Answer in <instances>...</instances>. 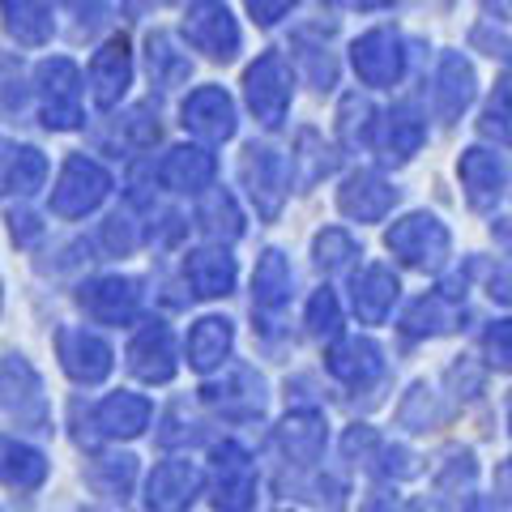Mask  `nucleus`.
I'll use <instances>...</instances> for the list:
<instances>
[{
    "label": "nucleus",
    "instance_id": "6",
    "mask_svg": "<svg viewBox=\"0 0 512 512\" xmlns=\"http://www.w3.org/2000/svg\"><path fill=\"white\" fill-rule=\"evenodd\" d=\"M342 214L350 218H359V222H376L393 210V201H397V192L380 180L376 171H359V175H350L346 188H342Z\"/></svg>",
    "mask_w": 512,
    "mask_h": 512
},
{
    "label": "nucleus",
    "instance_id": "29",
    "mask_svg": "<svg viewBox=\"0 0 512 512\" xmlns=\"http://www.w3.org/2000/svg\"><path fill=\"white\" fill-rule=\"evenodd\" d=\"M508 423H512V410H508Z\"/></svg>",
    "mask_w": 512,
    "mask_h": 512
},
{
    "label": "nucleus",
    "instance_id": "2",
    "mask_svg": "<svg viewBox=\"0 0 512 512\" xmlns=\"http://www.w3.org/2000/svg\"><path fill=\"white\" fill-rule=\"evenodd\" d=\"M350 64H355V73L367 86H393L406 69L402 39H397L393 30H367V35L355 39V47H350Z\"/></svg>",
    "mask_w": 512,
    "mask_h": 512
},
{
    "label": "nucleus",
    "instance_id": "13",
    "mask_svg": "<svg viewBox=\"0 0 512 512\" xmlns=\"http://www.w3.org/2000/svg\"><path fill=\"white\" fill-rule=\"evenodd\" d=\"M291 265H286V256L282 252H265L261 256V265H256V282H252V291H256V303L261 308H282L286 299H291Z\"/></svg>",
    "mask_w": 512,
    "mask_h": 512
},
{
    "label": "nucleus",
    "instance_id": "12",
    "mask_svg": "<svg viewBox=\"0 0 512 512\" xmlns=\"http://www.w3.org/2000/svg\"><path fill=\"white\" fill-rule=\"evenodd\" d=\"M474 99V69L461 56H448L440 64V82H436V103H440V116L453 120L461 116V107Z\"/></svg>",
    "mask_w": 512,
    "mask_h": 512
},
{
    "label": "nucleus",
    "instance_id": "1",
    "mask_svg": "<svg viewBox=\"0 0 512 512\" xmlns=\"http://www.w3.org/2000/svg\"><path fill=\"white\" fill-rule=\"evenodd\" d=\"M384 244H389L393 256H402L406 265H419V269H431L440 265L448 256V231L440 218L431 214H410L402 222H393L389 235H384Z\"/></svg>",
    "mask_w": 512,
    "mask_h": 512
},
{
    "label": "nucleus",
    "instance_id": "5",
    "mask_svg": "<svg viewBox=\"0 0 512 512\" xmlns=\"http://www.w3.org/2000/svg\"><path fill=\"white\" fill-rule=\"evenodd\" d=\"M256 495V478H252V461L244 448H218V508L222 512H244L252 508Z\"/></svg>",
    "mask_w": 512,
    "mask_h": 512
},
{
    "label": "nucleus",
    "instance_id": "27",
    "mask_svg": "<svg viewBox=\"0 0 512 512\" xmlns=\"http://www.w3.org/2000/svg\"><path fill=\"white\" fill-rule=\"evenodd\" d=\"M495 487H500L504 500H512V457H508L504 466H500V474H495Z\"/></svg>",
    "mask_w": 512,
    "mask_h": 512
},
{
    "label": "nucleus",
    "instance_id": "15",
    "mask_svg": "<svg viewBox=\"0 0 512 512\" xmlns=\"http://www.w3.org/2000/svg\"><path fill=\"white\" fill-rule=\"evenodd\" d=\"M423 137H427V124L414 116L410 107L389 111V120H384V146H389L393 158H410L423 146Z\"/></svg>",
    "mask_w": 512,
    "mask_h": 512
},
{
    "label": "nucleus",
    "instance_id": "4",
    "mask_svg": "<svg viewBox=\"0 0 512 512\" xmlns=\"http://www.w3.org/2000/svg\"><path fill=\"white\" fill-rule=\"evenodd\" d=\"M461 188H466V197L474 210H491L495 201H500L504 192V163L495 158L491 150H466L461 154Z\"/></svg>",
    "mask_w": 512,
    "mask_h": 512
},
{
    "label": "nucleus",
    "instance_id": "7",
    "mask_svg": "<svg viewBox=\"0 0 512 512\" xmlns=\"http://www.w3.org/2000/svg\"><path fill=\"white\" fill-rule=\"evenodd\" d=\"M397 291H402V286H397L393 269H384V265L363 269L359 282H355V312H359V320H367V325H380V320L393 312Z\"/></svg>",
    "mask_w": 512,
    "mask_h": 512
},
{
    "label": "nucleus",
    "instance_id": "21",
    "mask_svg": "<svg viewBox=\"0 0 512 512\" xmlns=\"http://www.w3.org/2000/svg\"><path fill=\"white\" fill-rule=\"evenodd\" d=\"M308 329L316 338H333V333L342 329V312H338V299L333 291H316L312 303H308Z\"/></svg>",
    "mask_w": 512,
    "mask_h": 512
},
{
    "label": "nucleus",
    "instance_id": "8",
    "mask_svg": "<svg viewBox=\"0 0 512 512\" xmlns=\"http://www.w3.org/2000/svg\"><path fill=\"white\" fill-rule=\"evenodd\" d=\"M184 116H188V124L197 128L201 137L222 141V137L235 133V107H231V99H227L222 90H201V94H192L188 107H184Z\"/></svg>",
    "mask_w": 512,
    "mask_h": 512
},
{
    "label": "nucleus",
    "instance_id": "10",
    "mask_svg": "<svg viewBox=\"0 0 512 512\" xmlns=\"http://www.w3.org/2000/svg\"><path fill=\"white\" fill-rule=\"evenodd\" d=\"M248 180H252V197H261V210L274 214L282 205L286 192V163L274 150H248Z\"/></svg>",
    "mask_w": 512,
    "mask_h": 512
},
{
    "label": "nucleus",
    "instance_id": "18",
    "mask_svg": "<svg viewBox=\"0 0 512 512\" xmlns=\"http://www.w3.org/2000/svg\"><path fill=\"white\" fill-rule=\"evenodd\" d=\"M192 282H197L201 295H227V286L235 282L231 256H222V252H197V261H192Z\"/></svg>",
    "mask_w": 512,
    "mask_h": 512
},
{
    "label": "nucleus",
    "instance_id": "28",
    "mask_svg": "<svg viewBox=\"0 0 512 512\" xmlns=\"http://www.w3.org/2000/svg\"><path fill=\"white\" fill-rule=\"evenodd\" d=\"M252 13L261 22H278V13H291V5H252Z\"/></svg>",
    "mask_w": 512,
    "mask_h": 512
},
{
    "label": "nucleus",
    "instance_id": "3",
    "mask_svg": "<svg viewBox=\"0 0 512 512\" xmlns=\"http://www.w3.org/2000/svg\"><path fill=\"white\" fill-rule=\"evenodd\" d=\"M244 86H248V103L256 111V120L278 124L286 116V107H291V73H286L282 56H274V52L261 56L248 69Z\"/></svg>",
    "mask_w": 512,
    "mask_h": 512
},
{
    "label": "nucleus",
    "instance_id": "16",
    "mask_svg": "<svg viewBox=\"0 0 512 512\" xmlns=\"http://www.w3.org/2000/svg\"><path fill=\"white\" fill-rule=\"evenodd\" d=\"M192 35H197L201 47H210V56H231L235 43H239L227 9H201L197 22H192Z\"/></svg>",
    "mask_w": 512,
    "mask_h": 512
},
{
    "label": "nucleus",
    "instance_id": "14",
    "mask_svg": "<svg viewBox=\"0 0 512 512\" xmlns=\"http://www.w3.org/2000/svg\"><path fill=\"white\" fill-rule=\"evenodd\" d=\"M192 491H197V470H192L188 461H175V466L158 470V478L150 483V500L163 512H175L192 500Z\"/></svg>",
    "mask_w": 512,
    "mask_h": 512
},
{
    "label": "nucleus",
    "instance_id": "25",
    "mask_svg": "<svg viewBox=\"0 0 512 512\" xmlns=\"http://www.w3.org/2000/svg\"><path fill=\"white\" fill-rule=\"evenodd\" d=\"M107 414L120 423L116 431H137L141 423H146V406H141V402H116V406H111Z\"/></svg>",
    "mask_w": 512,
    "mask_h": 512
},
{
    "label": "nucleus",
    "instance_id": "24",
    "mask_svg": "<svg viewBox=\"0 0 512 512\" xmlns=\"http://www.w3.org/2000/svg\"><path fill=\"white\" fill-rule=\"evenodd\" d=\"M487 350L500 367H512V320H495L487 329Z\"/></svg>",
    "mask_w": 512,
    "mask_h": 512
},
{
    "label": "nucleus",
    "instance_id": "19",
    "mask_svg": "<svg viewBox=\"0 0 512 512\" xmlns=\"http://www.w3.org/2000/svg\"><path fill=\"white\" fill-rule=\"evenodd\" d=\"M483 133L495 137L500 146H512V73H504L491 94V103L483 111Z\"/></svg>",
    "mask_w": 512,
    "mask_h": 512
},
{
    "label": "nucleus",
    "instance_id": "9",
    "mask_svg": "<svg viewBox=\"0 0 512 512\" xmlns=\"http://www.w3.org/2000/svg\"><path fill=\"white\" fill-rule=\"evenodd\" d=\"M329 372L346 384H367L380 372V346L367 338H350L329 350Z\"/></svg>",
    "mask_w": 512,
    "mask_h": 512
},
{
    "label": "nucleus",
    "instance_id": "17",
    "mask_svg": "<svg viewBox=\"0 0 512 512\" xmlns=\"http://www.w3.org/2000/svg\"><path fill=\"white\" fill-rule=\"evenodd\" d=\"M227 346H231V325L227 320H201L197 333H192V363L197 367H214L222 355H227Z\"/></svg>",
    "mask_w": 512,
    "mask_h": 512
},
{
    "label": "nucleus",
    "instance_id": "23",
    "mask_svg": "<svg viewBox=\"0 0 512 512\" xmlns=\"http://www.w3.org/2000/svg\"><path fill=\"white\" fill-rule=\"evenodd\" d=\"M350 256H359V248H355V239H350L346 231H325V235L316 239V261L325 265V269L350 265Z\"/></svg>",
    "mask_w": 512,
    "mask_h": 512
},
{
    "label": "nucleus",
    "instance_id": "22",
    "mask_svg": "<svg viewBox=\"0 0 512 512\" xmlns=\"http://www.w3.org/2000/svg\"><path fill=\"white\" fill-rule=\"evenodd\" d=\"M210 171H214V163H210V154H201V150H180L171 158V180L175 184L197 188V184L210 180Z\"/></svg>",
    "mask_w": 512,
    "mask_h": 512
},
{
    "label": "nucleus",
    "instance_id": "20",
    "mask_svg": "<svg viewBox=\"0 0 512 512\" xmlns=\"http://www.w3.org/2000/svg\"><path fill=\"white\" fill-rule=\"evenodd\" d=\"M448 325H453V316H448V308H444V299H440V295L419 299V303H414V308L406 312V320H402V329L410 333V338H427V333H444Z\"/></svg>",
    "mask_w": 512,
    "mask_h": 512
},
{
    "label": "nucleus",
    "instance_id": "26",
    "mask_svg": "<svg viewBox=\"0 0 512 512\" xmlns=\"http://www.w3.org/2000/svg\"><path fill=\"white\" fill-rule=\"evenodd\" d=\"M363 512H419V508L406 504V500H397V495H380V500H372Z\"/></svg>",
    "mask_w": 512,
    "mask_h": 512
},
{
    "label": "nucleus",
    "instance_id": "11",
    "mask_svg": "<svg viewBox=\"0 0 512 512\" xmlns=\"http://www.w3.org/2000/svg\"><path fill=\"white\" fill-rule=\"evenodd\" d=\"M282 448L291 453V461H316L320 448H325V419L316 410H299L282 423Z\"/></svg>",
    "mask_w": 512,
    "mask_h": 512
}]
</instances>
